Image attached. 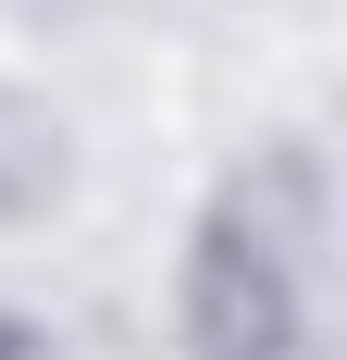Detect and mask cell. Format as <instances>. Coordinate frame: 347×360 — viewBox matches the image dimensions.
<instances>
[{
    "label": "cell",
    "mask_w": 347,
    "mask_h": 360,
    "mask_svg": "<svg viewBox=\"0 0 347 360\" xmlns=\"http://www.w3.org/2000/svg\"><path fill=\"white\" fill-rule=\"evenodd\" d=\"M199 348L211 360H310L298 261L261 224H211V249H199Z\"/></svg>",
    "instance_id": "1"
}]
</instances>
